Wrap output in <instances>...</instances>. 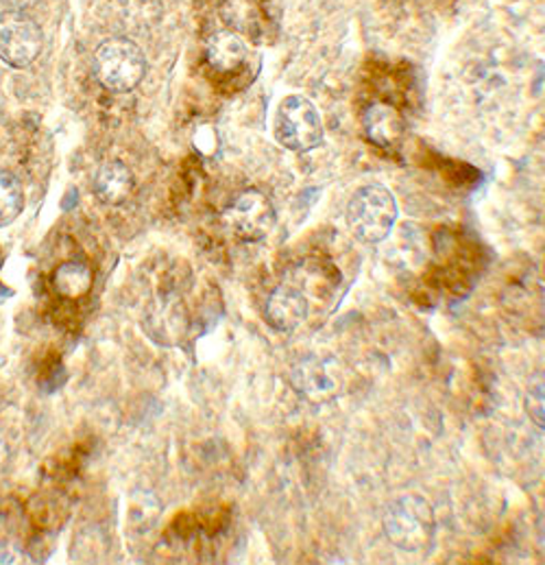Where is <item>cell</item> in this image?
<instances>
[{
	"label": "cell",
	"mask_w": 545,
	"mask_h": 565,
	"mask_svg": "<svg viewBox=\"0 0 545 565\" xmlns=\"http://www.w3.org/2000/svg\"><path fill=\"white\" fill-rule=\"evenodd\" d=\"M24 207V192L20 182L0 169V227L11 225Z\"/></svg>",
	"instance_id": "obj_13"
},
{
	"label": "cell",
	"mask_w": 545,
	"mask_h": 565,
	"mask_svg": "<svg viewBox=\"0 0 545 565\" xmlns=\"http://www.w3.org/2000/svg\"><path fill=\"white\" fill-rule=\"evenodd\" d=\"M384 533L393 546L404 553H424L437 535V518L432 504L419 493L395 498L384 513Z\"/></svg>",
	"instance_id": "obj_1"
},
{
	"label": "cell",
	"mask_w": 545,
	"mask_h": 565,
	"mask_svg": "<svg viewBox=\"0 0 545 565\" xmlns=\"http://www.w3.org/2000/svg\"><path fill=\"white\" fill-rule=\"evenodd\" d=\"M136 186L133 173L129 171L127 164L111 160L105 162L94 178V194L100 203L105 205H120L125 203Z\"/></svg>",
	"instance_id": "obj_9"
},
{
	"label": "cell",
	"mask_w": 545,
	"mask_h": 565,
	"mask_svg": "<svg viewBox=\"0 0 545 565\" xmlns=\"http://www.w3.org/2000/svg\"><path fill=\"white\" fill-rule=\"evenodd\" d=\"M94 73L100 86L122 95L140 86L147 75V60L131 40L111 38L96 49Z\"/></svg>",
	"instance_id": "obj_2"
},
{
	"label": "cell",
	"mask_w": 545,
	"mask_h": 565,
	"mask_svg": "<svg viewBox=\"0 0 545 565\" xmlns=\"http://www.w3.org/2000/svg\"><path fill=\"white\" fill-rule=\"evenodd\" d=\"M292 384L310 402H330L341 391L339 367L332 359L308 354L295 363Z\"/></svg>",
	"instance_id": "obj_7"
},
{
	"label": "cell",
	"mask_w": 545,
	"mask_h": 565,
	"mask_svg": "<svg viewBox=\"0 0 545 565\" xmlns=\"http://www.w3.org/2000/svg\"><path fill=\"white\" fill-rule=\"evenodd\" d=\"M308 317V299L292 286H277L267 301V321L275 330L292 332Z\"/></svg>",
	"instance_id": "obj_8"
},
{
	"label": "cell",
	"mask_w": 545,
	"mask_h": 565,
	"mask_svg": "<svg viewBox=\"0 0 545 565\" xmlns=\"http://www.w3.org/2000/svg\"><path fill=\"white\" fill-rule=\"evenodd\" d=\"M2 2H7L11 9H22L24 11L29 4H35L38 0H2Z\"/></svg>",
	"instance_id": "obj_15"
},
{
	"label": "cell",
	"mask_w": 545,
	"mask_h": 565,
	"mask_svg": "<svg viewBox=\"0 0 545 565\" xmlns=\"http://www.w3.org/2000/svg\"><path fill=\"white\" fill-rule=\"evenodd\" d=\"M526 411L531 415V419L537 426H545L544 411V372H537L535 377L528 384V393H526Z\"/></svg>",
	"instance_id": "obj_14"
},
{
	"label": "cell",
	"mask_w": 545,
	"mask_h": 565,
	"mask_svg": "<svg viewBox=\"0 0 545 565\" xmlns=\"http://www.w3.org/2000/svg\"><path fill=\"white\" fill-rule=\"evenodd\" d=\"M227 227L241 241H263L275 227V207L271 199L260 190H245L223 214Z\"/></svg>",
	"instance_id": "obj_6"
},
{
	"label": "cell",
	"mask_w": 545,
	"mask_h": 565,
	"mask_svg": "<svg viewBox=\"0 0 545 565\" xmlns=\"http://www.w3.org/2000/svg\"><path fill=\"white\" fill-rule=\"evenodd\" d=\"M90 267L84 263H64L53 274V286L55 290L66 299H82L92 290Z\"/></svg>",
	"instance_id": "obj_12"
},
{
	"label": "cell",
	"mask_w": 545,
	"mask_h": 565,
	"mask_svg": "<svg viewBox=\"0 0 545 565\" xmlns=\"http://www.w3.org/2000/svg\"><path fill=\"white\" fill-rule=\"evenodd\" d=\"M275 138L295 153L317 149L323 142V122L314 103L306 96H286L275 114Z\"/></svg>",
	"instance_id": "obj_4"
},
{
	"label": "cell",
	"mask_w": 545,
	"mask_h": 565,
	"mask_svg": "<svg viewBox=\"0 0 545 565\" xmlns=\"http://www.w3.org/2000/svg\"><path fill=\"white\" fill-rule=\"evenodd\" d=\"M348 227L350 232L366 245L382 243L388 238L397 221V203L391 190L371 184L356 190L348 205Z\"/></svg>",
	"instance_id": "obj_3"
},
{
	"label": "cell",
	"mask_w": 545,
	"mask_h": 565,
	"mask_svg": "<svg viewBox=\"0 0 545 565\" xmlns=\"http://www.w3.org/2000/svg\"><path fill=\"white\" fill-rule=\"evenodd\" d=\"M44 46L40 24L22 9L0 13V62L11 68H24L35 62Z\"/></svg>",
	"instance_id": "obj_5"
},
{
	"label": "cell",
	"mask_w": 545,
	"mask_h": 565,
	"mask_svg": "<svg viewBox=\"0 0 545 565\" xmlns=\"http://www.w3.org/2000/svg\"><path fill=\"white\" fill-rule=\"evenodd\" d=\"M245 57H247V46L232 31H218L207 42V62L216 71H223V73L234 71L245 62Z\"/></svg>",
	"instance_id": "obj_11"
},
{
	"label": "cell",
	"mask_w": 545,
	"mask_h": 565,
	"mask_svg": "<svg viewBox=\"0 0 545 565\" xmlns=\"http://www.w3.org/2000/svg\"><path fill=\"white\" fill-rule=\"evenodd\" d=\"M364 131L377 147H393L404 136V118L393 105L375 103L364 114Z\"/></svg>",
	"instance_id": "obj_10"
}]
</instances>
